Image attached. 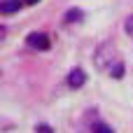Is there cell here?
Returning a JSON list of instances; mask_svg holds the SVG:
<instances>
[{
	"mask_svg": "<svg viewBox=\"0 0 133 133\" xmlns=\"http://www.w3.org/2000/svg\"><path fill=\"white\" fill-rule=\"evenodd\" d=\"M26 42H28L30 47H35V49H49V37H47L44 33H30V35L26 37Z\"/></svg>",
	"mask_w": 133,
	"mask_h": 133,
	"instance_id": "cell-1",
	"label": "cell"
},
{
	"mask_svg": "<svg viewBox=\"0 0 133 133\" xmlns=\"http://www.w3.org/2000/svg\"><path fill=\"white\" fill-rule=\"evenodd\" d=\"M84 82H87V75H84V70H79V68H75V70L68 75V84H70L72 89L84 87Z\"/></svg>",
	"mask_w": 133,
	"mask_h": 133,
	"instance_id": "cell-2",
	"label": "cell"
},
{
	"mask_svg": "<svg viewBox=\"0 0 133 133\" xmlns=\"http://www.w3.org/2000/svg\"><path fill=\"white\" fill-rule=\"evenodd\" d=\"M19 7H21L19 0H5V2H0V12L2 14H14V12H19Z\"/></svg>",
	"mask_w": 133,
	"mask_h": 133,
	"instance_id": "cell-3",
	"label": "cell"
},
{
	"mask_svg": "<svg viewBox=\"0 0 133 133\" xmlns=\"http://www.w3.org/2000/svg\"><path fill=\"white\" fill-rule=\"evenodd\" d=\"M79 19H82V12L79 9H70L68 16H65V21H79Z\"/></svg>",
	"mask_w": 133,
	"mask_h": 133,
	"instance_id": "cell-4",
	"label": "cell"
},
{
	"mask_svg": "<svg viewBox=\"0 0 133 133\" xmlns=\"http://www.w3.org/2000/svg\"><path fill=\"white\" fill-rule=\"evenodd\" d=\"M94 133H112V129L105 126V124H96V126H94Z\"/></svg>",
	"mask_w": 133,
	"mask_h": 133,
	"instance_id": "cell-5",
	"label": "cell"
},
{
	"mask_svg": "<svg viewBox=\"0 0 133 133\" xmlns=\"http://www.w3.org/2000/svg\"><path fill=\"white\" fill-rule=\"evenodd\" d=\"M126 33H129V35L133 37V14L129 16V19H126Z\"/></svg>",
	"mask_w": 133,
	"mask_h": 133,
	"instance_id": "cell-6",
	"label": "cell"
},
{
	"mask_svg": "<svg viewBox=\"0 0 133 133\" xmlns=\"http://www.w3.org/2000/svg\"><path fill=\"white\" fill-rule=\"evenodd\" d=\"M37 133H51L49 126H37Z\"/></svg>",
	"mask_w": 133,
	"mask_h": 133,
	"instance_id": "cell-7",
	"label": "cell"
},
{
	"mask_svg": "<svg viewBox=\"0 0 133 133\" xmlns=\"http://www.w3.org/2000/svg\"><path fill=\"white\" fill-rule=\"evenodd\" d=\"M23 2H28V5H35V2H37V0H23Z\"/></svg>",
	"mask_w": 133,
	"mask_h": 133,
	"instance_id": "cell-8",
	"label": "cell"
}]
</instances>
